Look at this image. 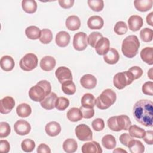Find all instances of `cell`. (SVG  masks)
<instances>
[{
    "label": "cell",
    "mask_w": 153,
    "mask_h": 153,
    "mask_svg": "<svg viewBox=\"0 0 153 153\" xmlns=\"http://www.w3.org/2000/svg\"><path fill=\"white\" fill-rule=\"evenodd\" d=\"M146 143L148 145L153 144V131L152 130L145 131V134L142 138Z\"/></svg>",
    "instance_id": "cell-50"
},
{
    "label": "cell",
    "mask_w": 153,
    "mask_h": 153,
    "mask_svg": "<svg viewBox=\"0 0 153 153\" xmlns=\"http://www.w3.org/2000/svg\"><path fill=\"white\" fill-rule=\"evenodd\" d=\"M128 130L129 134L133 137L142 139L145 134V130L136 125H131Z\"/></svg>",
    "instance_id": "cell-35"
},
{
    "label": "cell",
    "mask_w": 153,
    "mask_h": 153,
    "mask_svg": "<svg viewBox=\"0 0 153 153\" xmlns=\"http://www.w3.org/2000/svg\"><path fill=\"white\" fill-rule=\"evenodd\" d=\"M68 119L72 122H76L82 120V114L79 108H71L68 110L66 114Z\"/></svg>",
    "instance_id": "cell-27"
},
{
    "label": "cell",
    "mask_w": 153,
    "mask_h": 153,
    "mask_svg": "<svg viewBox=\"0 0 153 153\" xmlns=\"http://www.w3.org/2000/svg\"><path fill=\"white\" fill-rule=\"evenodd\" d=\"M114 30L115 33L118 35H124L128 30V27L126 23L123 21H119L116 23L114 26Z\"/></svg>",
    "instance_id": "cell-40"
},
{
    "label": "cell",
    "mask_w": 153,
    "mask_h": 153,
    "mask_svg": "<svg viewBox=\"0 0 153 153\" xmlns=\"http://www.w3.org/2000/svg\"><path fill=\"white\" fill-rule=\"evenodd\" d=\"M143 94L149 96L153 95V82L152 81H148L145 82L142 88Z\"/></svg>",
    "instance_id": "cell-46"
},
{
    "label": "cell",
    "mask_w": 153,
    "mask_h": 153,
    "mask_svg": "<svg viewBox=\"0 0 153 153\" xmlns=\"http://www.w3.org/2000/svg\"><path fill=\"white\" fill-rule=\"evenodd\" d=\"M127 147L131 153H142L145 151L143 144L140 140L134 139L130 140Z\"/></svg>",
    "instance_id": "cell-28"
},
{
    "label": "cell",
    "mask_w": 153,
    "mask_h": 153,
    "mask_svg": "<svg viewBox=\"0 0 153 153\" xmlns=\"http://www.w3.org/2000/svg\"><path fill=\"white\" fill-rule=\"evenodd\" d=\"M81 105L87 108H93L96 105V99L91 93L84 94L81 98Z\"/></svg>",
    "instance_id": "cell-29"
},
{
    "label": "cell",
    "mask_w": 153,
    "mask_h": 153,
    "mask_svg": "<svg viewBox=\"0 0 153 153\" xmlns=\"http://www.w3.org/2000/svg\"><path fill=\"white\" fill-rule=\"evenodd\" d=\"M134 80L131 74L128 71H124L118 72L114 75L113 84L117 88L121 90L131 84Z\"/></svg>",
    "instance_id": "cell-6"
},
{
    "label": "cell",
    "mask_w": 153,
    "mask_h": 153,
    "mask_svg": "<svg viewBox=\"0 0 153 153\" xmlns=\"http://www.w3.org/2000/svg\"><path fill=\"white\" fill-rule=\"evenodd\" d=\"M63 149L67 153H74L78 149L76 141L71 138L66 139L63 143Z\"/></svg>",
    "instance_id": "cell-30"
},
{
    "label": "cell",
    "mask_w": 153,
    "mask_h": 153,
    "mask_svg": "<svg viewBox=\"0 0 153 153\" xmlns=\"http://www.w3.org/2000/svg\"><path fill=\"white\" fill-rule=\"evenodd\" d=\"M88 45L87 35L85 33L79 32L75 34L73 39V47L77 51L85 50Z\"/></svg>",
    "instance_id": "cell-9"
},
{
    "label": "cell",
    "mask_w": 153,
    "mask_h": 153,
    "mask_svg": "<svg viewBox=\"0 0 153 153\" xmlns=\"http://www.w3.org/2000/svg\"><path fill=\"white\" fill-rule=\"evenodd\" d=\"M57 99V94L54 92H51L41 102H40V105L42 108L46 110L53 109L55 107Z\"/></svg>",
    "instance_id": "cell-14"
},
{
    "label": "cell",
    "mask_w": 153,
    "mask_h": 153,
    "mask_svg": "<svg viewBox=\"0 0 153 153\" xmlns=\"http://www.w3.org/2000/svg\"><path fill=\"white\" fill-rule=\"evenodd\" d=\"M66 27L71 31H75L79 29L81 26V21L79 18L75 15L69 16L65 22Z\"/></svg>",
    "instance_id": "cell-21"
},
{
    "label": "cell",
    "mask_w": 153,
    "mask_h": 153,
    "mask_svg": "<svg viewBox=\"0 0 153 153\" xmlns=\"http://www.w3.org/2000/svg\"><path fill=\"white\" fill-rule=\"evenodd\" d=\"M55 75L56 78L60 83L72 80V74L71 70L66 66H60L59 67L55 72Z\"/></svg>",
    "instance_id": "cell-10"
},
{
    "label": "cell",
    "mask_w": 153,
    "mask_h": 153,
    "mask_svg": "<svg viewBox=\"0 0 153 153\" xmlns=\"http://www.w3.org/2000/svg\"><path fill=\"white\" fill-rule=\"evenodd\" d=\"M96 53L99 55H105L110 49V42L108 38L102 37L96 43L94 47Z\"/></svg>",
    "instance_id": "cell-13"
},
{
    "label": "cell",
    "mask_w": 153,
    "mask_h": 153,
    "mask_svg": "<svg viewBox=\"0 0 153 153\" xmlns=\"http://www.w3.org/2000/svg\"><path fill=\"white\" fill-rule=\"evenodd\" d=\"M87 4L89 7L94 11H101L104 7V2L102 0H88Z\"/></svg>",
    "instance_id": "cell-38"
},
{
    "label": "cell",
    "mask_w": 153,
    "mask_h": 153,
    "mask_svg": "<svg viewBox=\"0 0 153 153\" xmlns=\"http://www.w3.org/2000/svg\"><path fill=\"white\" fill-rule=\"evenodd\" d=\"M69 105V100L68 99L65 97H57L55 107L57 110L64 111L65 110Z\"/></svg>",
    "instance_id": "cell-42"
},
{
    "label": "cell",
    "mask_w": 153,
    "mask_h": 153,
    "mask_svg": "<svg viewBox=\"0 0 153 153\" xmlns=\"http://www.w3.org/2000/svg\"><path fill=\"white\" fill-rule=\"evenodd\" d=\"M1 68L5 71H10L14 67L15 63L13 57L10 56H4L0 60Z\"/></svg>",
    "instance_id": "cell-26"
},
{
    "label": "cell",
    "mask_w": 153,
    "mask_h": 153,
    "mask_svg": "<svg viewBox=\"0 0 153 153\" xmlns=\"http://www.w3.org/2000/svg\"><path fill=\"white\" fill-rule=\"evenodd\" d=\"M103 37V35L99 32H91L87 38L88 44L92 47L94 48L97 41Z\"/></svg>",
    "instance_id": "cell-43"
},
{
    "label": "cell",
    "mask_w": 153,
    "mask_h": 153,
    "mask_svg": "<svg viewBox=\"0 0 153 153\" xmlns=\"http://www.w3.org/2000/svg\"><path fill=\"white\" fill-rule=\"evenodd\" d=\"M108 127L112 131H120L121 130H128L131 125L129 117L126 115L113 116L107 121Z\"/></svg>",
    "instance_id": "cell-4"
},
{
    "label": "cell",
    "mask_w": 153,
    "mask_h": 153,
    "mask_svg": "<svg viewBox=\"0 0 153 153\" xmlns=\"http://www.w3.org/2000/svg\"><path fill=\"white\" fill-rule=\"evenodd\" d=\"M119 58L120 56L118 51L114 48H111L108 53L103 56L105 62L109 65L117 63L119 60Z\"/></svg>",
    "instance_id": "cell-23"
},
{
    "label": "cell",
    "mask_w": 153,
    "mask_h": 153,
    "mask_svg": "<svg viewBox=\"0 0 153 153\" xmlns=\"http://www.w3.org/2000/svg\"><path fill=\"white\" fill-rule=\"evenodd\" d=\"M14 106V99L11 96H5L0 100V112L7 114L11 111Z\"/></svg>",
    "instance_id": "cell-12"
},
{
    "label": "cell",
    "mask_w": 153,
    "mask_h": 153,
    "mask_svg": "<svg viewBox=\"0 0 153 153\" xmlns=\"http://www.w3.org/2000/svg\"><path fill=\"white\" fill-rule=\"evenodd\" d=\"M153 31L151 29L145 27L140 32V37L141 39L145 42H151L152 40Z\"/></svg>",
    "instance_id": "cell-41"
},
{
    "label": "cell",
    "mask_w": 153,
    "mask_h": 153,
    "mask_svg": "<svg viewBox=\"0 0 153 153\" xmlns=\"http://www.w3.org/2000/svg\"><path fill=\"white\" fill-rule=\"evenodd\" d=\"M148 76L151 79H152V68H151L148 72Z\"/></svg>",
    "instance_id": "cell-56"
},
{
    "label": "cell",
    "mask_w": 153,
    "mask_h": 153,
    "mask_svg": "<svg viewBox=\"0 0 153 153\" xmlns=\"http://www.w3.org/2000/svg\"><path fill=\"white\" fill-rule=\"evenodd\" d=\"M102 143L104 148L107 149H112L116 146V140L114 136L111 134H106L104 136L102 139Z\"/></svg>",
    "instance_id": "cell-34"
},
{
    "label": "cell",
    "mask_w": 153,
    "mask_h": 153,
    "mask_svg": "<svg viewBox=\"0 0 153 153\" xmlns=\"http://www.w3.org/2000/svg\"><path fill=\"white\" fill-rule=\"evenodd\" d=\"M39 39L40 42L44 44H49L53 39V33L51 31L48 29H42Z\"/></svg>",
    "instance_id": "cell-37"
},
{
    "label": "cell",
    "mask_w": 153,
    "mask_h": 153,
    "mask_svg": "<svg viewBox=\"0 0 153 153\" xmlns=\"http://www.w3.org/2000/svg\"><path fill=\"white\" fill-rule=\"evenodd\" d=\"M132 75L134 79H137L139 78L143 74V70L139 66H135L130 68L128 70Z\"/></svg>",
    "instance_id": "cell-47"
},
{
    "label": "cell",
    "mask_w": 153,
    "mask_h": 153,
    "mask_svg": "<svg viewBox=\"0 0 153 153\" xmlns=\"http://www.w3.org/2000/svg\"><path fill=\"white\" fill-rule=\"evenodd\" d=\"M51 91L50 83L47 80H41L29 91V97L35 102H41Z\"/></svg>",
    "instance_id": "cell-2"
},
{
    "label": "cell",
    "mask_w": 153,
    "mask_h": 153,
    "mask_svg": "<svg viewBox=\"0 0 153 153\" xmlns=\"http://www.w3.org/2000/svg\"><path fill=\"white\" fill-rule=\"evenodd\" d=\"M58 2L61 7L65 9H68L71 8L74 4V0H59Z\"/></svg>",
    "instance_id": "cell-52"
},
{
    "label": "cell",
    "mask_w": 153,
    "mask_h": 153,
    "mask_svg": "<svg viewBox=\"0 0 153 153\" xmlns=\"http://www.w3.org/2000/svg\"><path fill=\"white\" fill-rule=\"evenodd\" d=\"M113 152H127V151L124 149H123L121 148H117L116 149L113 151Z\"/></svg>",
    "instance_id": "cell-55"
},
{
    "label": "cell",
    "mask_w": 153,
    "mask_h": 153,
    "mask_svg": "<svg viewBox=\"0 0 153 153\" xmlns=\"http://www.w3.org/2000/svg\"><path fill=\"white\" fill-rule=\"evenodd\" d=\"M37 152L38 153H50L51 150L50 147L45 144V143H41L37 148Z\"/></svg>",
    "instance_id": "cell-53"
},
{
    "label": "cell",
    "mask_w": 153,
    "mask_h": 153,
    "mask_svg": "<svg viewBox=\"0 0 153 153\" xmlns=\"http://www.w3.org/2000/svg\"><path fill=\"white\" fill-rule=\"evenodd\" d=\"M70 35L66 31H60L56 36V44L60 47H66L70 42Z\"/></svg>",
    "instance_id": "cell-20"
},
{
    "label": "cell",
    "mask_w": 153,
    "mask_h": 153,
    "mask_svg": "<svg viewBox=\"0 0 153 153\" xmlns=\"http://www.w3.org/2000/svg\"><path fill=\"white\" fill-rule=\"evenodd\" d=\"M11 132V127L10 124L7 122L0 123V137L4 138L7 137Z\"/></svg>",
    "instance_id": "cell-44"
},
{
    "label": "cell",
    "mask_w": 153,
    "mask_h": 153,
    "mask_svg": "<svg viewBox=\"0 0 153 153\" xmlns=\"http://www.w3.org/2000/svg\"><path fill=\"white\" fill-rule=\"evenodd\" d=\"M62 90L67 95H72L76 91V86L72 80L66 81L62 84Z\"/></svg>",
    "instance_id": "cell-36"
},
{
    "label": "cell",
    "mask_w": 153,
    "mask_h": 153,
    "mask_svg": "<svg viewBox=\"0 0 153 153\" xmlns=\"http://www.w3.org/2000/svg\"><path fill=\"white\" fill-rule=\"evenodd\" d=\"M133 114L135 120L145 127L152 126L153 103L148 99H141L134 105Z\"/></svg>",
    "instance_id": "cell-1"
},
{
    "label": "cell",
    "mask_w": 153,
    "mask_h": 153,
    "mask_svg": "<svg viewBox=\"0 0 153 153\" xmlns=\"http://www.w3.org/2000/svg\"><path fill=\"white\" fill-rule=\"evenodd\" d=\"M103 24V19L99 16H92L87 20V26L90 29H100Z\"/></svg>",
    "instance_id": "cell-22"
},
{
    "label": "cell",
    "mask_w": 153,
    "mask_h": 153,
    "mask_svg": "<svg viewBox=\"0 0 153 153\" xmlns=\"http://www.w3.org/2000/svg\"><path fill=\"white\" fill-rule=\"evenodd\" d=\"M153 48L151 47L143 48L140 53L142 60L146 63L152 65L153 64Z\"/></svg>",
    "instance_id": "cell-25"
},
{
    "label": "cell",
    "mask_w": 153,
    "mask_h": 153,
    "mask_svg": "<svg viewBox=\"0 0 153 153\" xmlns=\"http://www.w3.org/2000/svg\"><path fill=\"white\" fill-rule=\"evenodd\" d=\"M79 109L82 112V117L84 118L90 119L94 115V110L93 108H87L81 106Z\"/></svg>",
    "instance_id": "cell-48"
},
{
    "label": "cell",
    "mask_w": 153,
    "mask_h": 153,
    "mask_svg": "<svg viewBox=\"0 0 153 153\" xmlns=\"http://www.w3.org/2000/svg\"><path fill=\"white\" fill-rule=\"evenodd\" d=\"M61 129L60 124L56 121H50L45 127L46 133L51 137L57 136L60 133Z\"/></svg>",
    "instance_id": "cell-19"
},
{
    "label": "cell",
    "mask_w": 153,
    "mask_h": 153,
    "mask_svg": "<svg viewBox=\"0 0 153 153\" xmlns=\"http://www.w3.org/2000/svg\"><path fill=\"white\" fill-rule=\"evenodd\" d=\"M21 148L24 152H30L35 149V143L32 139H26L22 142Z\"/></svg>",
    "instance_id": "cell-39"
},
{
    "label": "cell",
    "mask_w": 153,
    "mask_h": 153,
    "mask_svg": "<svg viewBox=\"0 0 153 153\" xmlns=\"http://www.w3.org/2000/svg\"><path fill=\"white\" fill-rule=\"evenodd\" d=\"M16 112L19 117L25 118L29 117L31 114L32 109L29 105L23 103L17 106L16 108Z\"/></svg>",
    "instance_id": "cell-32"
},
{
    "label": "cell",
    "mask_w": 153,
    "mask_h": 153,
    "mask_svg": "<svg viewBox=\"0 0 153 153\" xmlns=\"http://www.w3.org/2000/svg\"><path fill=\"white\" fill-rule=\"evenodd\" d=\"M10 149V145L7 140H0V151L2 152L7 153Z\"/></svg>",
    "instance_id": "cell-51"
},
{
    "label": "cell",
    "mask_w": 153,
    "mask_h": 153,
    "mask_svg": "<svg viewBox=\"0 0 153 153\" xmlns=\"http://www.w3.org/2000/svg\"><path fill=\"white\" fill-rule=\"evenodd\" d=\"M77 138L81 141L91 140L93 139V133L89 126L85 124L78 125L75 130Z\"/></svg>",
    "instance_id": "cell-8"
},
{
    "label": "cell",
    "mask_w": 153,
    "mask_h": 153,
    "mask_svg": "<svg viewBox=\"0 0 153 153\" xmlns=\"http://www.w3.org/2000/svg\"><path fill=\"white\" fill-rule=\"evenodd\" d=\"M80 83L84 88L86 89H92L96 87L97 79L93 75L85 74L81 78Z\"/></svg>",
    "instance_id": "cell-18"
},
{
    "label": "cell",
    "mask_w": 153,
    "mask_h": 153,
    "mask_svg": "<svg viewBox=\"0 0 153 153\" xmlns=\"http://www.w3.org/2000/svg\"><path fill=\"white\" fill-rule=\"evenodd\" d=\"M152 0H135L134 5L135 8L140 12H146L152 7Z\"/></svg>",
    "instance_id": "cell-24"
},
{
    "label": "cell",
    "mask_w": 153,
    "mask_h": 153,
    "mask_svg": "<svg viewBox=\"0 0 153 153\" xmlns=\"http://www.w3.org/2000/svg\"><path fill=\"white\" fill-rule=\"evenodd\" d=\"M22 7L26 13L33 14L36 11L37 4L34 0H23L22 2Z\"/></svg>",
    "instance_id": "cell-31"
},
{
    "label": "cell",
    "mask_w": 153,
    "mask_h": 153,
    "mask_svg": "<svg viewBox=\"0 0 153 153\" xmlns=\"http://www.w3.org/2000/svg\"><path fill=\"white\" fill-rule=\"evenodd\" d=\"M143 19L137 15L131 16L128 19V25L129 29L133 32L139 30L143 26Z\"/></svg>",
    "instance_id": "cell-16"
},
{
    "label": "cell",
    "mask_w": 153,
    "mask_h": 153,
    "mask_svg": "<svg viewBox=\"0 0 153 153\" xmlns=\"http://www.w3.org/2000/svg\"><path fill=\"white\" fill-rule=\"evenodd\" d=\"M41 30L35 26H30L25 30V34L26 36L32 40L39 39L41 35Z\"/></svg>",
    "instance_id": "cell-33"
},
{
    "label": "cell",
    "mask_w": 153,
    "mask_h": 153,
    "mask_svg": "<svg viewBox=\"0 0 153 153\" xmlns=\"http://www.w3.org/2000/svg\"><path fill=\"white\" fill-rule=\"evenodd\" d=\"M91 126L93 130L97 131L102 130L105 127V123L103 119L98 118L94 120L91 123Z\"/></svg>",
    "instance_id": "cell-45"
},
{
    "label": "cell",
    "mask_w": 153,
    "mask_h": 153,
    "mask_svg": "<svg viewBox=\"0 0 153 153\" xmlns=\"http://www.w3.org/2000/svg\"><path fill=\"white\" fill-rule=\"evenodd\" d=\"M140 42L137 36L129 35L125 38L122 42L121 51L127 58L134 57L138 53Z\"/></svg>",
    "instance_id": "cell-3"
},
{
    "label": "cell",
    "mask_w": 153,
    "mask_h": 153,
    "mask_svg": "<svg viewBox=\"0 0 153 153\" xmlns=\"http://www.w3.org/2000/svg\"><path fill=\"white\" fill-rule=\"evenodd\" d=\"M14 129L17 134L24 136L29 134L31 130V126L27 121L19 120L15 123Z\"/></svg>",
    "instance_id": "cell-11"
},
{
    "label": "cell",
    "mask_w": 153,
    "mask_h": 153,
    "mask_svg": "<svg viewBox=\"0 0 153 153\" xmlns=\"http://www.w3.org/2000/svg\"><path fill=\"white\" fill-rule=\"evenodd\" d=\"M38 57L33 53H27L20 60L19 65L20 68L25 71H30L38 65Z\"/></svg>",
    "instance_id": "cell-7"
},
{
    "label": "cell",
    "mask_w": 153,
    "mask_h": 153,
    "mask_svg": "<svg viewBox=\"0 0 153 153\" xmlns=\"http://www.w3.org/2000/svg\"><path fill=\"white\" fill-rule=\"evenodd\" d=\"M115 92L110 88L105 89L96 99V105L100 109H106L116 101Z\"/></svg>",
    "instance_id": "cell-5"
},
{
    "label": "cell",
    "mask_w": 153,
    "mask_h": 153,
    "mask_svg": "<svg viewBox=\"0 0 153 153\" xmlns=\"http://www.w3.org/2000/svg\"><path fill=\"white\" fill-rule=\"evenodd\" d=\"M56 64L55 59L50 56H46L41 59L39 66L44 71H50L53 70Z\"/></svg>",
    "instance_id": "cell-17"
},
{
    "label": "cell",
    "mask_w": 153,
    "mask_h": 153,
    "mask_svg": "<svg viewBox=\"0 0 153 153\" xmlns=\"http://www.w3.org/2000/svg\"><path fill=\"white\" fill-rule=\"evenodd\" d=\"M132 139H133V137L132 136H131L128 133H123L120 135L119 140L120 141V142L124 146H128L129 142H130V140H131Z\"/></svg>",
    "instance_id": "cell-49"
},
{
    "label": "cell",
    "mask_w": 153,
    "mask_h": 153,
    "mask_svg": "<svg viewBox=\"0 0 153 153\" xmlns=\"http://www.w3.org/2000/svg\"><path fill=\"white\" fill-rule=\"evenodd\" d=\"M82 153H102V149L100 144L96 141L85 143L81 148Z\"/></svg>",
    "instance_id": "cell-15"
},
{
    "label": "cell",
    "mask_w": 153,
    "mask_h": 153,
    "mask_svg": "<svg viewBox=\"0 0 153 153\" xmlns=\"http://www.w3.org/2000/svg\"><path fill=\"white\" fill-rule=\"evenodd\" d=\"M152 19H153V12H151L149 14H148L147 15L146 20L147 23L151 26H153V20Z\"/></svg>",
    "instance_id": "cell-54"
}]
</instances>
